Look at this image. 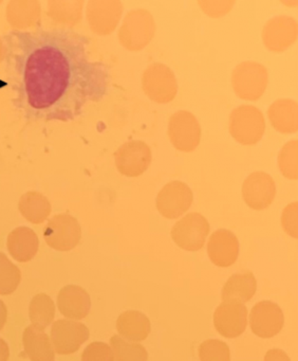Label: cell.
<instances>
[{
	"label": "cell",
	"mask_w": 298,
	"mask_h": 361,
	"mask_svg": "<svg viewBox=\"0 0 298 361\" xmlns=\"http://www.w3.org/2000/svg\"><path fill=\"white\" fill-rule=\"evenodd\" d=\"M281 225L289 235L297 238V202L285 207L281 215Z\"/></svg>",
	"instance_id": "d6a6232c"
},
{
	"label": "cell",
	"mask_w": 298,
	"mask_h": 361,
	"mask_svg": "<svg viewBox=\"0 0 298 361\" xmlns=\"http://www.w3.org/2000/svg\"><path fill=\"white\" fill-rule=\"evenodd\" d=\"M281 174L289 179H297V140L287 142L278 155Z\"/></svg>",
	"instance_id": "f546056e"
},
{
	"label": "cell",
	"mask_w": 298,
	"mask_h": 361,
	"mask_svg": "<svg viewBox=\"0 0 298 361\" xmlns=\"http://www.w3.org/2000/svg\"><path fill=\"white\" fill-rule=\"evenodd\" d=\"M44 238L49 247L57 251L75 248L82 238V229L75 217L67 213L53 216L44 230Z\"/></svg>",
	"instance_id": "8992f818"
},
{
	"label": "cell",
	"mask_w": 298,
	"mask_h": 361,
	"mask_svg": "<svg viewBox=\"0 0 298 361\" xmlns=\"http://www.w3.org/2000/svg\"><path fill=\"white\" fill-rule=\"evenodd\" d=\"M123 5L118 0H90L87 5V20L95 35H110L120 22Z\"/></svg>",
	"instance_id": "30bf717a"
},
{
	"label": "cell",
	"mask_w": 298,
	"mask_h": 361,
	"mask_svg": "<svg viewBox=\"0 0 298 361\" xmlns=\"http://www.w3.org/2000/svg\"><path fill=\"white\" fill-rule=\"evenodd\" d=\"M6 246L13 259L25 263L35 257L39 247V240L33 230L27 227H19L8 234Z\"/></svg>",
	"instance_id": "ffe728a7"
},
{
	"label": "cell",
	"mask_w": 298,
	"mask_h": 361,
	"mask_svg": "<svg viewBox=\"0 0 298 361\" xmlns=\"http://www.w3.org/2000/svg\"><path fill=\"white\" fill-rule=\"evenodd\" d=\"M89 329L86 325L72 320H57L51 329V343L53 350L59 355H70L77 352L82 343L88 340Z\"/></svg>",
	"instance_id": "7c38bea8"
},
{
	"label": "cell",
	"mask_w": 298,
	"mask_h": 361,
	"mask_svg": "<svg viewBox=\"0 0 298 361\" xmlns=\"http://www.w3.org/2000/svg\"><path fill=\"white\" fill-rule=\"evenodd\" d=\"M23 348L31 361H55V353L50 338L42 329L30 325L23 331Z\"/></svg>",
	"instance_id": "44dd1931"
},
{
	"label": "cell",
	"mask_w": 298,
	"mask_h": 361,
	"mask_svg": "<svg viewBox=\"0 0 298 361\" xmlns=\"http://www.w3.org/2000/svg\"><path fill=\"white\" fill-rule=\"evenodd\" d=\"M266 130L263 114L252 105H241L230 116V133L240 145H254L261 140Z\"/></svg>",
	"instance_id": "3957f363"
},
{
	"label": "cell",
	"mask_w": 298,
	"mask_h": 361,
	"mask_svg": "<svg viewBox=\"0 0 298 361\" xmlns=\"http://www.w3.org/2000/svg\"><path fill=\"white\" fill-rule=\"evenodd\" d=\"M209 224L200 213H190L175 223L171 230L173 242L187 251H198L204 246Z\"/></svg>",
	"instance_id": "52a82bcc"
},
{
	"label": "cell",
	"mask_w": 298,
	"mask_h": 361,
	"mask_svg": "<svg viewBox=\"0 0 298 361\" xmlns=\"http://www.w3.org/2000/svg\"><path fill=\"white\" fill-rule=\"evenodd\" d=\"M84 0H50L46 16L55 24L71 29L82 20Z\"/></svg>",
	"instance_id": "603a6c76"
},
{
	"label": "cell",
	"mask_w": 298,
	"mask_h": 361,
	"mask_svg": "<svg viewBox=\"0 0 298 361\" xmlns=\"http://www.w3.org/2000/svg\"><path fill=\"white\" fill-rule=\"evenodd\" d=\"M285 324L283 310L274 302L256 304L249 314L252 331L260 338H272L280 333Z\"/></svg>",
	"instance_id": "9a60e30c"
},
{
	"label": "cell",
	"mask_w": 298,
	"mask_h": 361,
	"mask_svg": "<svg viewBox=\"0 0 298 361\" xmlns=\"http://www.w3.org/2000/svg\"><path fill=\"white\" fill-rule=\"evenodd\" d=\"M201 361H230V348L225 342L218 339H209L199 348Z\"/></svg>",
	"instance_id": "4dcf8cb0"
},
{
	"label": "cell",
	"mask_w": 298,
	"mask_h": 361,
	"mask_svg": "<svg viewBox=\"0 0 298 361\" xmlns=\"http://www.w3.org/2000/svg\"><path fill=\"white\" fill-rule=\"evenodd\" d=\"M82 361H114L113 353L107 343L93 342L82 352Z\"/></svg>",
	"instance_id": "1f68e13d"
},
{
	"label": "cell",
	"mask_w": 298,
	"mask_h": 361,
	"mask_svg": "<svg viewBox=\"0 0 298 361\" xmlns=\"http://www.w3.org/2000/svg\"><path fill=\"white\" fill-rule=\"evenodd\" d=\"M6 318H8V310H6V304L0 300V331L6 324Z\"/></svg>",
	"instance_id": "8d00e7d4"
},
{
	"label": "cell",
	"mask_w": 298,
	"mask_h": 361,
	"mask_svg": "<svg viewBox=\"0 0 298 361\" xmlns=\"http://www.w3.org/2000/svg\"><path fill=\"white\" fill-rule=\"evenodd\" d=\"M110 345L116 361H148L147 350L142 344L131 343L116 335L110 338Z\"/></svg>",
	"instance_id": "83f0119b"
},
{
	"label": "cell",
	"mask_w": 298,
	"mask_h": 361,
	"mask_svg": "<svg viewBox=\"0 0 298 361\" xmlns=\"http://www.w3.org/2000/svg\"><path fill=\"white\" fill-rule=\"evenodd\" d=\"M116 329L123 339L139 342L148 337L151 325L149 319L145 314L137 310H127L118 317Z\"/></svg>",
	"instance_id": "7402d4cb"
},
{
	"label": "cell",
	"mask_w": 298,
	"mask_h": 361,
	"mask_svg": "<svg viewBox=\"0 0 298 361\" xmlns=\"http://www.w3.org/2000/svg\"><path fill=\"white\" fill-rule=\"evenodd\" d=\"M4 61V45L2 42L1 37H0V63Z\"/></svg>",
	"instance_id": "74e56055"
},
{
	"label": "cell",
	"mask_w": 298,
	"mask_h": 361,
	"mask_svg": "<svg viewBox=\"0 0 298 361\" xmlns=\"http://www.w3.org/2000/svg\"><path fill=\"white\" fill-rule=\"evenodd\" d=\"M256 289H257V283L252 272L234 274L224 285L222 300L244 304L254 297Z\"/></svg>",
	"instance_id": "d4e9b609"
},
{
	"label": "cell",
	"mask_w": 298,
	"mask_h": 361,
	"mask_svg": "<svg viewBox=\"0 0 298 361\" xmlns=\"http://www.w3.org/2000/svg\"><path fill=\"white\" fill-rule=\"evenodd\" d=\"M156 24L149 11L135 9L128 12L118 30L120 45L129 51H139L154 39Z\"/></svg>",
	"instance_id": "7a4b0ae2"
},
{
	"label": "cell",
	"mask_w": 298,
	"mask_h": 361,
	"mask_svg": "<svg viewBox=\"0 0 298 361\" xmlns=\"http://www.w3.org/2000/svg\"><path fill=\"white\" fill-rule=\"evenodd\" d=\"M21 280V272L16 265L0 252V295H8L14 293Z\"/></svg>",
	"instance_id": "f1b7e54d"
},
{
	"label": "cell",
	"mask_w": 298,
	"mask_h": 361,
	"mask_svg": "<svg viewBox=\"0 0 298 361\" xmlns=\"http://www.w3.org/2000/svg\"><path fill=\"white\" fill-rule=\"evenodd\" d=\"M29 314L32 325L44 331L54 320V302L46 293H38L30 303Z\"/></svg>",
	"instance_id": "4316f807"
},
{
	"label": "cell",
	"mask_w": 298,
	"mask_h": 361,
	"mask_svg": "<svg viewBox=\"0 0 298 361\" xmlns=\"http://www.w3.org/2000/svg\"><path fill=\"white\" fill-rule=\"evenodd\" d=\"M275 196L276 185L268 173H252L245 178L242 185V197L249 208L264 210L274 202Z\"/></svg>",
	"instance_id": "4fadbf2b"
},
{
	"label": "cell",
	"mask_w": 298,
	"mask_h": 361,
	"mask_svg": "<svg viewBox=\"0 0 298 361\" xmlns=\"http://www.w3.org/2000/svg\"><path fill=\"white\" fill-rule=\"evenodd\" d=\"M268 71L259 63H240L232 73L235 94L243 100L256 101L261 98L268 87Z\"/></svg>",
	"instance_id": "277c9868"
},
{
	"label": "cell",
	"mask_w": 298,
	"mask_h": 361,
	"mask_svg": "<svg viewBox=\"0 0 298 361\" xmlns=\"http://www.w3.org/2000/svg\"><path fill=\"white\" fill-rule=\"evenodd\" d=\"M150 147L141 140H131L118 147L114 154L116 169L127 177L143 174L151 164Z\"/></svg>",
	"instance_id": "9c48e42d"
},
{
	"label": "cell",
	"mask_w": 298,
	"mask_h": 361,
	"mask_svg": "<svg viewBox=\"0 0 298 361\" xmlns=\"http://www.w3.org/2000/svg\"><path fill=\"white\" fill-rule=\"evenodd\" d=\"M168 137L171 145L184 153L198 147L201 140V126L198 119L187 111H179L169 118Z\"/></svg>",
	"instance_id": "ba28073f"
},
{
	"label": "cell",
	"mask_w": 298,
	"mask_h": 361,
	"mask_svg": "<svg viewBox=\"0 0 298 361\" xmlns=\"http://www.w3.org/2000/svg\"><path fill=\"white\" fill-rule=\"evenodd\" d=\"M12 104L30 122H70L107 96L110 69L89 56V39L72 29L4 35Z\"/></svg>",
	"instance_id": "6da1fadb"
},
{
	"label": "cell",
	"mask_w": 298,
	"mask_h": 361,
	"mask_svg": "<svg viewBox=\"0 0 298 361\" xmlns=\"http://www.w3.org/2000/svg\"><path fill=\"white\" fill-rule=\"evenodd\" d=\"M142 88L150 100L159 104H166L177 96V79L168 66L154 63L144 71Z\"/></svg>",
	"instance_id": "5b68a950"
},
{
	"label": "cell",
	"mask_w": 298,
	"mask_h": 361,
	"mask_svg": "<svg viewBox=\"0 0 298 361\" xmlns=\"http://www.w3.org/2000/svg\"><path fill=\"white\" fill-rule=\"evenodd\" d=\"M216 331L225 338H236L244 333L247 325V310L244 304L223 301L213 314Z\"/></svg>",
	"instance_id": "5bb4252c"
},
{
	"label": "cell",
	"mask_w": 298,
	"mask_h": 361,
	"mask_svg": "<svg viewBox=\"0 0 298 361\" xmlns=\"http://www.w3.org/2000/svg\"><path fill=\"white\" fill-rule=\"evenodd\" d=\"M8 356H10V350H8V344L0 338V361H8Z\"/></svg>",
	"instance_id": "d590c367"
},
{
	"label": "cell",
	"mask_w": 298,
	"mask_h": 361,
	"mask_svg": "<svg viewBox=\"0 0 298 361\" xmlns=\"http://www.w3.org/2000/svg\"><path fill=\"white\" fill-rule=\"evenodd\" d=\"M264 361H291L289 356L283 352V350L279 348H273V350H268V353L264 357Z\"/></svg>",
	"instance_id": "e575fe53"
},
{
	"label": "cell",
	"mask_w": 298,
	"mask_h": 361,
	"mask_svg": "<svg viewBox=\"0 0 298 361\" xmlns=\"http://www.w3.org/2000/svg\"><path fill=\"white\" fill-rule=\"evenodd\" d=\"M198 4L207 16L218 18L228 13L234 6L235 1H217L215 0V1H198Z\"/></svg>",
	"instance_id": "836d02e7"
},
{
	"label": "cell",
	"mask_w": 298,
	"mask_h": 361,
	"mask_svg": "<svg viewBox=\"0 0 298 361\" xmlns=\"http://www.w3.org/2000/svg\"><path fill=\"white\" fill-rule=\"evenodd\" d=\"M42 7L36 0H12L6 6V20L15 31L35 28L40 25Z\"/></svg>",
	"instance_id": "d6986e66"
},
{
	"label": "cell",
	"mask_w": 298,
	"mask_h": 361,
	"mask_svg": "<svg viewBox=\"0 0 298 361\" xmlns=\"http://www.w3.org/2000/svg\"><path fill=\"white\" fill-rule=\"evenodd\" d=\"M207 253L211 263L218 267H230L238 259V238L230 230H217L209 238Z\"/></svg>",
	"instance_id": "e0dca14e"
},
{
	"label": "cell",
	"mask_w": 298,
	"mask_h": 361,
	"mask_svg": "<svg viewBox=\"0 0 298 361\" xmlns=\"http://www.w3.org/2000/svg\"><path fill=\"white\" fill-rule=\"evenodd\" d=\"M297 39V22L291 16H280L266 23L262 30L264 46L273 52L285 51Z\"/></svg>",
	"instance_id": "2e32d148"
},
{
	"label": "cell",
	"mask_w": 298,
	"mask_h": 361,
	"mask_svg": "<svg viewBox=\"0 0 298 361\" xmlns=\"http://www.w3.org/2000/svg\"><path fill=\"white\" fill-rule=\"evenodd\" d=\"M59 312L70 320H82L90 312L91 301L88 293L82 287L68 285L57 295Z\"/></svg>",
	"instance_id": "ac0fdd59"
},
{
	"label": "cell",
	"mask_w": 298,
	"mask_h": 361,
	"mask_svg": "<svg viewBox=\"0 0 298 361\" xmlns=\"http://www.w3.org/2000/svg\"><path fill=\"white\" fill-rule=\"evenodd\" d=\"M18 209L27 221L39 225L50 215L51 204L48 198L39 192L30 191L21 196Z\"/></svg>",
	"instance_id": "484cf974"
},
{
	"label": "cell",
	"mask_w": 298,
	"mask_h": 361,
	"mask_svg": "<svg viewBox=\"0 0 298 361\" xmlns=\"http://www.w3.org/2000/svg\"><path fill=\"white\" fill-rule=\"evenodd\" d=\"M192 190L182 181H171L162 188L156 196V209L168 219H179L192 206Z\"/></svg>",
	"instance_id": "8fae6325"
},
{
	"label": "cell",
	"mask_w": 298,
	"mask_h": 361,
	"mask_svg": "<svg viewBox=\"0 0 298 361\" xmlns=\"http://www.w3.org/2000/svg\"><path fill=\"white\" fill-rule=\"evenodd\" d=\"M268 119L275 130L283 134L297 130V103L290 99H280L268 107Z\"/></svg>",
	"instance_id": "cb8c5ba5"
}]
</instances>
